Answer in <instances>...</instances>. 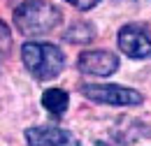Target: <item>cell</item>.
Masks as SVG:
<instances>
[{
    "label": "cell",
    "mask_w": 151,
    "mask_h": 146,
    "mask_svg": "<svg viewBox=\"0 0 151 146\" xmlns=\"http://www.w3.org/2000/svg\"><path fill=\"white\" fill-rule=\"evenodd\" d=\"M116 44L121 54L132 60H147L151 58V33L144 23H126L121 26Z\"/></svg>",
    "instance_id": "4"
},
{
    "label": "cell",
    "mask_w": 151,
    "mask_h": 146,
    "mask_svg": "<svg viewBox=\"0 0 151 146\" xmlns=\"http://www.w3.org/2000/svg\"><path fill=\"white\" fill-rule=\"evenodd\" d=\"M93 37H95V28L88 21H77L63 33V39L68 44H88Z\"/></svg>",
    "instance_id": "8"
},
{
    "label": "cell",
    "mask_w": 151,
    "mask_h": 146,
    "mask_svg": "<svg viewBox=\"0 0 151 146\" xmlns=\"http://www.w3.org/2000/svg\"><path fill=\"white\" fill-rule=\"evenodd\" d=\"M81 95L91 102L109 104V107H137L144 102L142 93L128 86H119V84H84Z\"/></svg>",
    "instance_id": "3"
},
{
    "label": "cell",
    "mask_w": 151,
    "mask_h": 146,
    "mask_svg": "<svg viewBox=\"0 0 151 146\" xmlns=\"http://www.w3.org/2000/svg\"><path fill=\"white\" fill-rule=\"evenodd\" d=\"M77 67L81 74L91 77H109L119 70V56L107 49H88L81 51L77 58Z\"/></svg>",
    "instance_id": "5"
},
{
    "label": "cell",
    "mask_w": 151,
    "mask_h": 146,
    "mask_svg": "<svg viewBox=\"0 0 151 146\" xmlns=\"http://www.w3.org/2000/svg\"><path fill=\"white\" fill-rule=\"evenodd\" d=\"M28 146H77L72 132L56 125H35L23 132Z\"/></svg>",
    "instance_id": "6"
},
{
    "label": "cell",
    "mask_w": 151,
    "mask_h": 146,
    "mask_svg": "<svg viewBox=\"0 0 151 146\" xmlns=\"http://www.w3.org/2000/svg\"><path fill=\"white\" fill-rule=\"evenodd\" d=\"M9 49H12V35H9V28H7V23L0 21V63L9 56Z\"/></svg>",
    "instance_id": "9"
},
{
    "label": "cell",
    "mask_w": 151,
    "mask_h": 146,
    "mask_svg": "<svg viewBox=\"0 0 151 146\" xmlns=\"http://www.w3.org/2000/svg\"><path fill=\"white\" fill-rule=\"evenodd\" d=\"M68 104H70V95L63 88H47L42 93V107L54 116H63L68 111Z\"/></svg>",
    "instance_id": "7"
},
{
    "label": "cell",
    "mask_w": 151,
    "mask_h": 146,
    "mask_svg": "<svg viewBox=\"0 0 151 146\" xmlns=\"http://www.w3.org/2000/svg\"><path fill=\"white\" fill-rule=\"evenodd\" d=\"M65 2H70V5H72V7H77L79 12H86V9H93L100 0H65Z\"/></svg>",
    "instance_id": "10"
},
{
    "label": "cell",
    "mask_w": 151,
    "mask_h": 146,
    "mask_svg": "<svg viewBox=\"0 0 151 146\" xmlns=\"http://www.w3.org/2000/svg\"><path fill=\"white\" fill-rule=\"evenodd\" d=\"M21 60L26 70L40 81H51L65 67V54L49 42H26L21 47Z\"/></svg>",
    "instance_id": "2"
},
{
    "label": "cell",
    "mask_w": 151,
    "mask_h": 146,
    "mask_svg": "<svg viewBox=\"0 0 151 146\" xmlns=\"http://www.w3.org/2000/svg\"><path fill=\"white\" fill-rule=\"evenodd\" d=\"M14 26L21 35L26 37H37L47 35L60 23V9L51 5L49 0H23L14 9Z\"/></svg>",
    "instance_id": "1"
}]
</instances>
